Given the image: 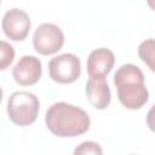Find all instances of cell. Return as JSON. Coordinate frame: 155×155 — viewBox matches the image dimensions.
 <instances>
[{
  "mask_svg": "<svg viewBox=\"0 0 155 155\" xmlns=\"http://www.w3.org/2000/svg\"><path fill=\"white\" fill-rule=\"evenodd\" d=\"M50 78L58 84H73L81 74L80 58L74 53H63L48 62Z\"/></svg>",
  "mask_w": 155,
  "mask_h": 155,
  "instance_id": "277c9868",
  "label": "cell"
},
{
  "mask_svg": "<svg viewBox=\"0 0 155 155\" xmlns=\"http://www.w3.org/2000/svg\"><path fill=\"white\" fill-rule=\"evenodd\" d=\"M64 45V34L62 29L53 23L40 24L33 34V46L42 56L58 52Z\"/></svg>",
  "mask_w": 155,
  "mask_h": 155,
  "instance_id": "5b68a950",
  "label": "cell"
},
{
  "mask_svg": "<svg viewBox=\"0 0 155 155\" xmlns=\"http://www.w3.org/2000/svg\"><path fill=\"white\" fill-rule=\"evenodd\" d=\"M147 125L150 131L155 132V104H153L147 114Z\"/></svg>",
  "mask_w": 155,
  "mask_h": 155,
  "instance_id": "4fadbf2b",
  "label": "cell"
},
{
  "mask_svg": "<svg viewBox=\"0 0 155 155\" xmlns=\"http://www.w3.org/2000/svg\"><path fill=\"white\" fill-rule=\"evenodd\" d=\"M138 56L148 68L155 73V39H147L138 46Z\"/></svg>",
  "mask_w": 155,
  "mask_h": 155,
  "instance_id": "30bf717a",
  "label": "cell"
},
{
  "mask_svg": "<svg viewBox=\"0 0 155 155\" xmlns=\"http://www.w3.org/2000/svg\"><path fill=\"white\" fill-rule=\"evenodd\" d=\"M114 85L117 90L120 103L127 109H140L149 99L144 74L134 64L127 63L121 65L114 75Z\"/></svg>",
  "mask_w": 155,
  "mask_h": 155,
  "instance_id": "7a4b0ae2",
  "label": "cell"
},
{
  "mask_svg": "<svg viewBox=\"0 0 155 155\" xmlns=\"http://www.w3.org/2000/svg\"><path fill=\"white\" fill-rule=\"evenodd\" d=\"M0 52H1V57H0V69L5 70L7 69V67L13 62L15 58V50L13 47L5 40L0 41Z\"/></svg>",
  "mask_w": 155,
  "mask_h": 155,
  "instance_id": "7c38bea8",
  "label": "cell"
},
{
  "mask_svg": "<svg viewBox=\"0 0 155 155\" xmlns=\"http://www.w3.org/2000/svg\"><path fill=\"white\" fill-rule=\"evenodd\" d=\"M40 110L39 98L28 91H16L7 101L8 119L17 126H29L35 122Z\"/></svg>",
  "mask_w": 155,
  "mask_h": 155,
  "instance_id": "3957f363",
  "label": "cell"
},
{
  "mask_svg": "<svg viewBox=\"0 0 155 155\" xmlns=\"http://www.w3.org/2000/svg\"><path fill=\"white\" fill-rule=\"evenodd\" d=\"M148 5L151 7L153 11H155V0H154V1H148Z\"/></svg>",
  "mask_w": 155,
  "mask_h": 155,
  "instance_id": "5bb4252c",
  "label": "cell"
},
{
  "mask_svg": "<svg viewBox=\"0 0 155 155\" xmlns=\"http://www.w3.org/2000/svg\"><path fill=\"white\" fill-rule=\"evenodd\" d=\"M45 124L53 136L68 138L87 132L91 120L84 109L65 102H57L47 109Z\"/></svg>",
  "mask_w": 155,
  "mask_h": 155,
  "instance_id": "6da1fadb",
  "label": "cell"
},
{
  "mask_svg": "<svg viewBox=\"0 0 155 155\" xmlns=\"http://www.w3.org/2000/svg\"><path fill=\"white\" fill-rule=\"evenodd\" d=\"M85 93L88 102L98 110H104L111 101V91L105 78L88 79L85 87Z\"/></svg>",
  "mask_w": 155,
  "mask_h": 155,
  "instance_id": "9c48e42d",
  "label": "cell"
},
{
  "mask_svg": "<svg viewBox=\"0 0 155 155\" xmlns=\"http://www.w3.org/2000/svg\"><path fill=\"white\" fill-rule=\"evenodd\" d=\"M42 74V67L39 58L35 56H23L12 68V76L21 86L35 85Z\"/></svg>",
  "mask_w": 155,
  "mask_h": 155,
  "instance_id": "52a82bcc",
  "label": "cell"
},
{
  "mask_svg": "<svg viewBox=\"0 0 155 155\" xmlns=\"http://www.w3.org/2000/svg\"><path fill=\"white\" fill-rule=\"evenodd\" d=\"M73 155H103V149L98 143L86 140L80 143L74 149Z\"/></svg>",
  "mask_w": 155,
  "mask_h": 155,
  "instance_id": "8fae6325",
  "label": "cell"
},
{
  "mask_svg": "<svg viewBox=\"0 0 155 155\" xmlns=\"http://www.w3.org/2000/svg\"><path fill=\"white\" fill-rule=\"evenodd\" d=\"M1 28L4 34L12 41H23L31 28L29 15L21 8H10L5 12Z\"/></svg>",
  "mask_w": 155,
  "mask_h": 155,
  "instance_id": "8992f818",
  "label": "cell"
},
{
  "mask_svg": "<svg viewBox=\"0 0 155 155\" xmlns=\"http://www.w3.org/2000/svg\"><path fill=\"white\" fill-rule=\"evenodd\" d=\"M115 64L114 52L107 47L93 50L87 58V74L91 79L105 78Z\"/></svg>",
  "mask_w": 155,
  "mask_h": 155,
  "instance_id": "ba28073f",
  "label": "cell"
}]
</instances>
